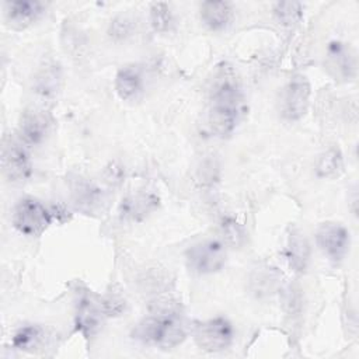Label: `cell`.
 I'll list each match as a JSON object with an SVG mask.
<instances>
[{
  "mask_svg": "<svg viewBox=\"0 0 359 359\" xmlns=\"http://www.w3.org/2000/svg\"><path fill=\"white\" fill-rule=\"evenodd\" d=\"M327 66L338 79H353L356 74V57L351 46L341 41L330 42L327 46Z\"/></svg>",
  "mask_w": 359,
  "mask_h": 359,
  "instance_id": "7c38bea8",
  "label": "cell"
},
{
  "mask_svg": "<svg viewBox=\"0 0 359 359\" xmlns=\"http://www.w3.org/2000/svg\"><path fill=\"white\" fill-rule=\"evenodd\" d=\"M316 240L323 254L334 264H339L349 250V231L341 223L325 222L320 224Z\"/></svg>",
  "mask_w": 359,
  "mask_h": 359,
  "instance_id": "ba28073f",
  "label": "cell"
},
{
  "mask_svg": "<svg viewBox=\"0 0 359 359\" xmlns=\"http://www.w3.org/2000/svg\"><path fill=\"white\" fill-rule=\"evenodd\" d=\"M310 244L306 236L296 227L290 229L286 244V258L293 271L303 273L310 261Z\"/></svg>",
  "mask_w": 359,
  "mask_h": 359,
  "instance_id": "2e32d148",
  "label": "cell"
},
{
  "mask_svg": "<svg viewBox=\"0 0 359 359\" xmlns=\"http://www.w3.org/2000/svg\"><path fill=\"white\" fill-rule=\"evenodd\" d=\"M317 175L321 178H335L344 171V158L339 149L331 147L321 154L316 167Z\"/></svg>",
  "mask_w": 359,
  "mask_h": 359,
  "instance_id": "ffe728a7",
  "label": "cell"
},
{
  "mask_svg": "<svg viewBox=\"0 0 359 359\" xmlns=\"http://www.w3.org/2000/svg\"><path fill=\"white\" fill-rule=\"evenodd\" d=\"M158 206V198L153 194H136L122 199L119 216L122 220L139 222Z\"/></svg>",
  "mask_w": 359,
  "mask_h": 359,
  "instance_id": "9a60e30c",
  "label": "cell"
},
{
  "mask_svg": "<svg viewBox=\"0 0 359 359\" xmlns=\"http://www.w3.org/2000/svg\"><path fill=\"white\" fill-rule=\"evenodd\" d=\"M14 229L27 237L41 236L52 223L53 216L48 208L34 198H22L13 210Z\"/></svg>",
  "mask_w": 359,
  "mask_h": 359,
  "instance_id": "3957f363",
  "label": "cell"
},
{
  "mask_svg": "<svg viewBox=\"0 0 359 359\" xmlns=\"http://www.w3.org/2000/svg\"><path fill=\"white\" fill-rule=\"evenodd\" d=\"M243 115V93L234 69L223 62L213 74L209 95V126L219 137L230 136Z\"/></svg>",
  "mask_w": 359,
  "mask_h": 359,
  "instance_id": "6da1fadb",
  "label": "cell"
},
{
  "mask_svg": "<svg viewBox=\"0 0 359 359\" xmlns=\"http://www.w3.org/2000/svg\"><path fill=\"white\" fill-rule=\"evenodd\" d=\"M220 231H222L224 241L234 248L241 247L245 241V231H244L243 226L231 217H224L222 220Z\"/></svg>",
  "mask_w": 359,
  "mask_h": 359,
  "instance_id": "603a6c76",
  "label": "cell"
},
{
  "mask_svg": "<svg viewBox=\"0 0 359 359\" xmlns=\"http://www.w3.org/2000/svg\"><path fill=\"white\" fill-rule=\"evenodd\" d=\"M133 335L143 344L171 349L185 339L187 332L178 311L164 309L143 318L133 330Z\"/></svg>",
  "mask_w": 359,
  "mask_h": 359,
  "instance_id": "7a4b0ae2",
  "label": "cell"
},
{
  "mask_svg": "<svg viewBox=\"0 0 359 359\" xmlns=\"http://www.w3.org/2000/svg\"><path fill=\"white\" fill-rule=\"evenodd\" d=\"M226 247L222 241L208 238L191 245L185 251L188 268L198 275L219 272L226 264Z\"/></svg>",
  "mask_w": 359,
  "mask_h": 359,
  "instance_id": "277c9868",
  "label": "cell"
},
{
  "mask_svg": "<svg viewBox=\"0 0 359 359\" xmlns=\"http://www.w3.org/2000/svg\"><path fill=\"white\" fill-rule=\"evenodd\" d=\"M143 74L137 66H122L115 76V91L123 101H133L143 93Z\"/></svg>",
  "mask_w": 359,
  "mask_h": 359,
  "instance_id": "5bb4252c",
  "label": "cell"
},
{
  "mask_svg": "<svg viewBox=\"0 0 359 359\" xmlns=\"http://www.w3.org/2000/svg\"><path fill=\"white\" fill-rule=\"evenodd\" d=\"M59 69L55 65H45L36 74L34 90L42 102H48L55 98L59 88Z\"/></svg>",
  "mask_w": 359,
  "mask_h": 359,
  "instance_id": "ac0fdd59",
  "label": "cell"
},
{
  "mask_svg": "<svg viewBox=\"0 0 359 359\" xmlns=\"http://www.w3.org/2000/svg\"><path fill=\"white\" fill-rule=\"evenodd\" d=\"M45 339L43 330L38 325H25L15 331L13 337V346L21 351L32 352L42 345Z\"/></svg>",
  "mask_w": 359,
  "mask_h": 359,
  "instance_id": "d6986e66",
  "label": "cell"
},
{
  "mask_svg": "<svg viewBox=\"0 0 359 359\" xmlns=\"http://www.w3.org/2000/svg\"><path fill=\"white\" fill-rule=\"evenodd\" d=\"M273 15L280 25L292 28L302 20L303 6L299 1H278L273 4Z\"/></svg>",
  "mask_w": 359,
  "mask_h": 359,
  "instance_id": "44dd1931",
  "label": "cell"
},
{
  "mask_svg": "<svg viewBox=\"0 0 359 359\" xmlns=\"http://www.w3.org/2000/svg\"><path fill=\"white\" fill-rule=\"evenodd\" d=\"M150 25L156 32H167L174 25V17L170 6L163 1L151 3L150 6Z\"/></svg>",
  "mask_w": 359,
  "mask_h": 359,
  "instance_id": "7402d4cb",
  "label": "cell"
},
{
  "mask_svg": "<svg viewBox=\"0 0 359 359\" xmlns=\"http://www.w3.org/2000/svg\"><path fill=\"white\" fill-rule=\"evenodd\" d=\"M199 11L203 24L212 31L227 28L233 18V6L229 1H203Z\"/></svg>",
  "mask_w": 359,
  "mask_h": 359,
  "instance_id": "e0dca14e",
  "label": "cell"
},
{
  "mask_svg": "<svg viewBox=\"0 0 359 359\" xmlns=\"http://www.w3.org/2000/svg\"><path fill=\"white\" fill-rule=\"evenodd\" d=\"M46 3L39 0H11L4 3L7 22L15 29H24L42 17Z\"/></svg>",
  "mask_w": 359,
  "mask_h": 359,
  "instance_id": "8fae6325",
  "label": "cell"
},
{
  "mask_svg": "<svg viewBox=\"0 0 359 359\" xmlns=\"http://www.w3.org/2000/svg\"><path fill=\"white\" fill-rule=\"evenodd\" d=\"M70 189L73 203L79 210L87 215L102 210L104 194L94 182L81 177H76L70 184Z\"/></svg>",
  "mask_w": 359,
  "mask_h": 359,
  "instance_id": "4fadbf2b",
  "label": "cell"
},
{
  "mask_svg": "<svg viewBox=\"0 0 359 359\" xmlns=\"http://www.w3.org/2000/svg\"><path fill=\"white\" fill-rule=\"evenodd\" d=\"M105 316L102 302L97 300L88 290L77 292L76 327L86 338H91L100 331Z\"/></svg>",
  "mask_w": 359,
  "mask_h": 359,
  "instance_id": "9c48e42d",
  "label": "cell"
},
{
  "mask_svg": "<svg viewBox=\"0 0 359 359\" xmlns=\"http://www.w3.org/2000/svg\"><path fill=\"white\" fill-rule=\"evenodd\" d=\"M194 339L203 351L220 352L233 344L234 328L227 318L215 317L194 327Z\"/></svg>",
  "mask_w": 359,
  "mask_h": 359,
  "instance_id": "5b68a950",
  "label": "cell"
},
{
  "mask_svg": "<svg viewBox=\"0 0 359 359\" xmlns=\"http://www.w3.org/2000/svg\"><path fill=\"white\" fill-rule=\"evenodd\" d=\"M1 167L6 178L13 184H24L32 174V163L24 143L11 136L3 139Z\"/></svg>",
  "mask_w": 359,
  "mask_h": 359,
  "instance_id": "8992f818",
  "label": "cell"
},
{
  "mask_svg": "<svg viewBox=\"0 0 359 359\" xmlns=\"http://www.w3.org/2000/svg\"><path fill=\"white\" fill-rule=\"evenodd\" d=\"M50 116L43 108L31 107L25 109L18 122L20 140L24 144L35 146L41 144L50 130Z\"/></svg>",
  "mask_w": 359,
  "mask_h": 359,
  "instance_id": "30bf717a",
  "label": "cell"
},
{
  "mask_svg": "<svg viewBox=\"0 0 359 359\" xmlns=\"http://www.w3.org/2000/svg\"><path fill=\"white\" fill-rule=\"evenodd\" d=\"M310 93V83L304 74L292 76L282 95V116L292 122L302 119L309 109Z\"/></svg>",
  "mask_w": 359,
  "mask_h": 359,
  "instance_id": "52a82bcc",
  "label": "cell"
},
{
  "mask_svg": "<svg viewBox=\"0 0 359 359\" xmlns=\"http://www.w3.org/2000/svg\"><path fill=\"white\" fill-rule=\"evenodd\" d=\"M133 28V24L129 18L126 17H118L111 22V35L114 38H126L128 35H130Z\"/></svg>",
  "mask_w": 359,
  "mask_h": 359,
  "instance_id": "cb8c5ba5",
  "label": "cell"
}]
</instances>
